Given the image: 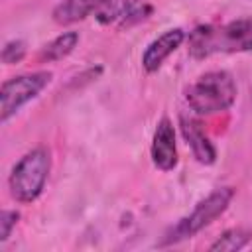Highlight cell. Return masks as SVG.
<instances>
[{
    "mask_svg": "<svg viewBox=\"0 0 252 252\" xmlns=\"http://www.w3.org/2000/svg\"><path fill=\"white\" fill-rule=\"evenodd\" d=\"M187 51L193 59H207L219 53L252 51V16L226 24L197 26L187 35Z\"/></svg>",
    "mask_w": 252,
    "mask_h": 252,
    "instance_id": "6da1fadb",
    "label": "cell"
},
{
    "mask_svg": "<svg viewBox=\"0 0 252 252\" xmlns=\"http://www.w3.org/2000/svg\"><path fill=\"white\" fill-rule=\"evenodd\" d=\"M185 100L189 108L199 116L224 112L236 100L234 77L222 69L207 71L185 89Z\"/></svg>",
    "mask_w": 252,
    "mask_h": 252,
    "instance_id": "7a4b0ae2",
    "label": "cell"
},
{
    "mask_svg": "<svg viewBox=\"0 0 252 252\" xmlns=\"http://www.w3.org/2000/svg\"><path fill=\"white\" fill-rule=\"evenodd\" d=\"M234 199V189L224 185V187H217L213 189L205 199H201L193 211L185 217H181L173 226H169L163 236L159 238L158 246L163 248V246H173V244H179L187 238H193L197 232H201L203 228H207L213 220H217L232 203Z\"/></svg>",
    "mask_w": 252,
    "mask_h": 252,
    "instance_id": "3957f363",
    "label": "cell"
},
{
    "mask_svg": "<svg viewBox=\"0 0 252 252\" xmlns=\"http://www.w3.org/2000/svg\"><path fill=\"white\" fill-rule=\"evenodd\" d=\"M49 171H51V156L47 148L37 146L26 152L10 171L8 177L10 197L20 205L33 203L43 193Z\"/></svg>",
    "mask_w": 252,
    "mask_h": 252,
    "instance_id": "277c9868",
    "label": "cell"
},
{
    "mask_svg": "<svg viewBox=\"0 0 252 252\" xmlns=\"http://www.w3.org/2000/svg\"><path fill=\"white\" fill-rule=\"evenodd\" d=\"M51 71H33L6 79L0 91V120L8 122L14 114H18L24 104L39 96V93L51 83Z\"/></svg>",
    "mask_w": 252,
    "mask_h": 252,
    "instance_id": "5b68a950",
    "label": "cell"
},
{
    "mask_svg": "<svg viewBox=\"0 0 252 252\" xmlns=\"http://www.w3.org/2000/svg\"><path fill=\"white\" fill-rule=\"evenodd\" d=\"M150 156L154 165L159 171H171L177 167V144H175V128L173 122L163 116L156 124L152 146H150Z\"/></svg>",
    "mask_w": 252,
    "mask_h": 252,
    "instance_id": "8992f818",
    "label": "cell"
},
{
    "mask_svg": "<svg viewBox=\"0 0 252 252\" xmlns=\"http://www.w3.org/2000/svg\"><path fill=\"white\" fill-rule=\"evenodd\" d=\"M187 39L185 32L181 28H171L167 32H163L161 35H158L154 41L148 43V47L142 53V67L146 73H156L163 61L181 47V43Z\"/></svg>",
    "mask_w": 252,
    "mask_h": 252,
    "instance_id": "52a82bcc",
    "label": "cell"
},
{
    "mask_svg": "<svg viewBox=\"0 0 252 252\" xmlns=\"http://www.w3.org/2000/svg\"><path fill=\"white\" fill-rule=\"evenodd\" d=\"M179 126H181V134H183L187 146L191 148L193 158L201 165H213L217 161V148L209 140V136L203 132L201 124L197 120H193V118L181 116L179 118Z\"/></svg>",
    "mask_w": 252,
    "mask_h": 252,
    "instance_id": "ba28073f",
    "label": "cell"
},
{
    "mask_svg": "<svg viewBox=\"0 0 252 252\" xmlns=\"http://www.w3.org/2000/svg\"><path fill=\"white\" fill-rule=\"evenodd\" d=\"M108 0H61L53 10V22L59 26L77 24L96 12Z\"/></svg>",
    "mask_w": 252,
    "mask_h": 252,
    "instance_id": "9c48e42d",
    "label": "cell"
},
{
    "mask_svg": "<svg viewBox=\"0 0 252 252\" xmlns=\"http://www.w3.org/2000/svg\"><path fill=\"white\" fill-rule=\"evenodd\" d=\"M79 32H63L57 37H53L47 45H43V49L39 51L37 59L41 63H53V61H61L67 55H71L75 51V47L79 45Z\"/></svg>",
    "mask_w": 252,
    "mask_h": 252,
    "instance_id": "30bf717a",
    "label": "cell"
},
{
    "mask_svg": "<svg viewBox=\"0 0 252 252\" xmlns=\"http://www.w3.org/2000/svg\"><path fill=\"white\" fill-rule=\"evenodd\" d=\"M250 238H252V230H248L244 226L226 228L224 232H220L217 236V240L209 246V250H213V252H234V250H242L244 246H248Z\"/></svg>",
    "mask_w": 252,
    "mask_h": 252,
    "instance_id": "8fae6325",
    "label": "cell"
},
{
    "mask_svg": "<svg viewBox=\"0 0 252 252\" xmlns=\"http://www.w3.org/2000/svg\"><path fill=\"white\" fill-rule=\"evenodd\" d=\"M138 0H108L106 4H102L96 12L94 18L98 24L102 26H110V24H120L122 18L132 10V6Z\"/></svg>",
    "mask_w": 252,
    "mask_h": 252,
    "instance_id": "7c38bea8",
    "label": "cell"
},
{
    "mask_svg": "<svg viewBox=\"0 0 252 252\" xmlns=\"http://www.w3.org/2000/svg\"><path fill=\"white\" fill-rule=\"evenodd\" d=\"M152 12H154V6H152V4H148V2H144V0H138V2L132 6V10L122 18V22H120L118 26H120V28H130V26H134V24H140V22L148 20Z\"/></svg>",
    "mask_w": 252,
    "mask_h": 252,
    "instance_id": "4fadbf2b",
    "label": "cell"
},
{
    "mask_svg": "<svg viewBox=\"0 0 252 252\" xmlns=\"http://www.w3.org/2000/svg\"><path fill=\"white\" fill-rule=\"evenodd\" d=\"M26 53H28L26 43L22 39H12L2 47V61L6 65H18L20 61H24Z\"/></svg>",
    "mask_w": 252,
    "mask_h": 252,
    "instance_id": "5bb4252c",
    "label": "cell"
},
{
    "mask_svg": "<svg viewBox=\"0 0 252 252\" xmlns=\"http://www.w3.org/2000/svg\"><path fill=\"white\" fill-rule=\"evenodd\" d=\"M18 219H20L18 211H12V209L2 211V215H0V242H6L10 238L14 226L18 224Z\"/></svg>",
    "mask_w": 252,
    "mask_h": 252,
    "instance_id": "9a60e30c",
    "label": "cell"
}]
</instances>
